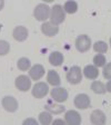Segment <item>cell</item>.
Instances as JSON below:
<instances>
[{
    "mask_svg": "<svg viewBox=\"0 0 111 125\" xmlns=\"http://www.w3.org/2000/svg\"><path fill=\"white\" fill-rule=\"evenodd\" d=\"M49 62L52 66H60L63 62V55L60 52H52L49 56Z\"/></svg>",
    "mask_w": 111,
    "mask_h": 125,
    "instance_id": "obj_17",
    "label": "cell"
},
{
    "mask_svg": "<svg viewBox=\"0 0 111 125\" xmlns=\"http://www.w3.org/2000/svg\"><path fill=\"white\" fill-rule=\"evenodd\" d=\"M82 79V72H81V68L79 66H72L68 70L67 73V81L70 84H73V85H77L79 84Z\"/></svg>",
    "mask_w": 111,
    "mask_h": 125,
    "instance_id": "obj_3",
    "label": "cell"
},
{
    "mask_svg": "<svg viewBox=\"0 0 111 125\" xmlns=\"http://www.w3.org/2000/svg\"><path fill=\"white\" fill-rule=\"evenodd\" d=\"M52 125H67V124H66V122L63 120L58 118V120H56V121H53V122H52Z\"/></svg>",
    "mask_w": 111,
    "mask_h": 125,
    "instance_id": "obj_28",
    "label": "cell"
},
{
    "mask_svg": "<svg viewBox=\"0 0 111 125\" xmlns=\"http://www.w3.org/2000/svg\"><path fill=\"white\" fill-rule=\"evenodd\" d=\"M76 48L78 52H88L91 47V39L90 37H88L87 35H80L76 39Z\"/></svg>",
    "mask_w": 111,
    "mask_h": 125,
    "instance_id": "obj_5",
    "label": "cell"
},
{
    "mask_svg": "<svg viewBox=\"0 0 111 125\" xmlns=\"http://www.w3.org/2000/svg\"><path fill=\"white\" fill-rule=\"evenodd\" d=\"M63 10L67 13H75L76 11L78 10V3L76 1H72V0H69L65 3L63 6Z\"/></svg>",
    "mask_w": 111,
    "mask_h": 125,
    "instance_id": "obj_19",
    "label": "cell"
},
{
    "mask_svg": "<svg viewBox=\"0 0 111 125\" xmlns=\"http://www.w3.org/2000/svg\"><path fill=\"white\" fill-rule=\"evenodd\" d=\"M93 64L96 66L97 68L98 67H104L107 64V59H106V56L102 54H99V55H96L93 57Z\"/></svg>",
    "mask_w": 111,
    "mask_h": 125,
    "instance_id": "obj_21",
    "label": "cell"
},
{
    "mask_svg": "<svg viewBox=\"0 0 111 125\" xmlns=\"http://www.w3.org/2000/svg\"><path fill=\"white\" fill-rule=\"evenodd\" d=\"M17 66H18V68H19L20 70L25 72V70L30 69L31 62H30V60H29L28 58L22 57V58H20V59L18 60V62H17Z\"/></svg>",
    "mask_w": 111,
    "mask_h": 125,
    "instance_id": "obj_24",
    "label": "cell"
},
{
    "mask_svg": "<svg viewBox=\"0 0 111 125\" xmlns=\"http://www.w3.org/2000/svg\"><path fill=\"white\" fill-rule=\"evenodd\" d=\"M39 122L41 125H49L52 123V116L49 112H42L39 114Z\"/></svg>",
    "mask_w": 111,
    "mask_h": 125,
    "instance_id": "obj_20",
    "label": "cell"
},
{
    "mask_svg": "<svg viewBox=\"0 0 111 125\" xmlns=\"http://www.w3.org/2000/svg\"><path fill=\"white\" fill-rule=\"evenodd\" d=\"M44 73H46V72H44L43 66L39 65V64L32 66V67L29 69V76H30V78L31 79H34V81H38V79H40V78L44 75Z\"/></svg>",
    "mask_w": 111,
    "mask_h": 125,
    "instance_id": "obj_14",
    "label": "cell"
},
{
    "mask_svg": "<svg viewBox=\"0 0 111 125\" xmlns=\"http://www.w3.org/2000/svg\"><path fill=\"white\" fill-rule=\"evenodd\" d=\"M22 125H38V122H37L34 118H27V120L23 121Z\"/></svg>",
    "mask_w": 111,
    "mask_h": 125,
    "instance_id": "obj_27",
    "label": "cell"
},
{
    "mask_svg": "<svg viewBox=\"0 0 111 125\" xmlns=\"http://www.w3.org/2000/svg\"><path fill=\"white\" fill-rule=\"evenodd\" d=\"M93 50L98 54H104L108 50V44L104 42H97L93 45Z\"/></svg>",
    "mask_w": 111,
    "mask_h": 125,
    "instance_id": "obj_23",
    "label": "cell"
},
{
    "mask_svg": "<svg viewBox=\"0 0 111 125\" xmlns=\"http://www.w3.org/2000/svg\"><path fill=\"white\" fill-rule=\"evenodd\" d=\"M103 77L107 78V79H110L111 81V62L109 64H106V66L103 67Z\"/></svg>",
    "mask_w": 111,
    "mask_h": 125,
    "instance_id": "obj_26",
    "label": "cell"
},
{
    "mask_svg": "<svg viewBox=\"0 0 111 125\" xmlns=\"http://www.w3.org/2000/svg\"><path fill=\"white\" fill-rule=\"evenodd\" d=\"M12 37L17 42H25L28 38V29L23 26L16 27L12 31Z\"/></svg>",
    "mask_w": 111,
    "mask_h": 125,
    "instance_id": "obj_13",
    "label": "cell"
},
{
    "mask_svg": "<svg viewBox=\"0 0 111 125\" xmlns=\"http://www.w3.org/2000/svg\"><path fill=\"white\" fill-rule=\"evenodd\" d=\"M65 122L67 125H80L81 116L77 111L70 109L65 114Z\"/></svg>",
    "mask_w": 111,
    "mask_h": 125,
    "instance_id": "obj_7",
    "label": "cell"
},
{
    "mask_svg": "<svg viewBox=\"0 0 111 125\" xmlns=\"http://www.w3.org/2000/svg\"><path fill=\"white\" fill-rule=\"evenodd\" d=\"M42 34L47 37H53L59 32V27L51 22H43L41 26Z\"/></svg>",
    "mask_w": 111,
    "mask_h": 125,
    "instance_id": "obj_12",
    "label": "cell"
},
{
    "mask_svg": "<svg viewBox=\"0 0 111 125\" xmlns=\"http://www.w3.org/2000/svg\"><path fill=\"white\" fill-rule=\"evenodd\" d=\"M110 42V48H111V37H110V42Z\"/></svg>",
    "mask_w": 111,
    "mask_h": 125,
    "instance_id": "obj_31",
    "label": "cell"
},
{
    "mask_svg": "<svg viewBox=\"0 0 111 125\" xmlns=\"http://www.w3.org/2000/svg\"><path fill=\"white\" fill-rule=\"evenodd\" d=\"M107 121L106 114L100 109H96L93 111L90 115V122L93 125H104Z\"/></svg>",
    "mask_w": 111,
    "mask_h": 125,
    "instance_id": "obj_9",
    "label": "cell"
},
{
    "mask_svg": "<svg viewBox=\"0 0 111 125\" xmlns=\"http://www.w3.org/2000/svg\"><path fill=\"white\" fill-rule=\"evenodd\" d=\"M2 107L7 111V112L13 113L18 109V102L15 97L11 96H6L2 99Z\"/></svg>",
    "mask_w": 111,
    "mask_h": 125,
    "instance_id": "obj_11",
    "label": "cell"
},
{
    "mask_svg": "<svg viewBox=\"0 0 111 125\" xmlns=\"http://www.w3.org/2000/svg\"><path fill=\"white\" fill-rule=\"evenodd\" d=\"M106 89H107V92L111 93V81H109L108 83H107V85H106Z\"/></svg>",
    "mask_w": 111,
    "mask_h": 125,
    "instance_id": "obj_29",
    "label": "cell"
},
{
    "mask_svg": "<svg viewBox=\"0 0 111 125\" xmlns=\"http://www.w3.org/2000/svg\"><path fill=\"white\" fill-rule=\"evenodd\" d=\"M83 75L88 79H96L99 76V69L94 65H88L83 68Z\"/></svg>",
    "mask_w": 111,
    "mask_h": 125,
    "instance_id": "obj_15",
    "label": "cell"
},
{
    "mask_svg": "<svg viewBox=\"0 0 111 125\" xmlns=\"http://www.w3.org/2000/svg\"><path fill=\"white\" fill-rule=\"evenodd\" d=\"M16 87L19 89V91L21 92H27L30 89L31 87V81L30 78L28 77V76L26 75H20L18 76V77L16 78Z\"/></svg>",
    "mask_w": 111,
    "mask_h": 125,
    "instance_id": "obj_8",
    "label": "cell"
},
{
    "mask_svg": "<svg viewBox=\"0 0 111 125\" xmlns=\"http://www.w3.org/2000/svg\"><path fill=\"white\" fill-rule=\"evenodd\" d=\"M10 52V45L6 40H0V56H5Z\"/></svg>",
    "mask_w": 111,
    "mask_h": 125,
    "instance_id": "obj_25",
    "label": "cell"
},
{
    "mask_svg": "<svg viewBox=\"0 0 111 125\" xmlns=\"http://www.w3.org/2000/svg\"><path fill=\"white\" fill-rule=\"evenodd\" d=\"M66 19V12L61 5H54L50 11V22L58 26L62 23Z\"/></svg>",
    "mask_w": 111,
    "mask_h": 125,
    "instance_id": "obj_1",
    "label": "cell"
},
{
    "mask_svg": "<svg viewBox=\"0 0 111 125\" xmlns=\"http://www.w3.org/2000/svg\"><path fill=\"white\" fill-rule=\"evenodd\" d=\"M50 95L52 99L58 103H63L68 99V92L62 87H53L50 91Z\"/></svg>",
    "mask_w": 111,
    "mask_h": 125,
    "instance_id": "obj_6",
    "label": "cell"
},
{
    "mask_svg": "<svg viewBox=\"0 0 111 125\" xmlns=\"http://www.w3.org/2000/svg\"><path fill=\"white\" fill-rule=\"evenodd\" d=\"M3 6H5V1H3V0H0V10L3 8Z\"/></svg>",
    "mask_w": 111,
    "mask_h": 125,
    "instance_id": "obj_30",
    "label": "cell"
},
{
    "mask_svg": "<svg viewBox=\"0 0 111 125\" xmlns=\"http://www.w3.org/2000/svg\"><path fill=\"white\" fill-rule=\"evenodd\" d=\"M31 93H32L34 97H36V98H38V99L43 98L44 96H47V94L49 93V86H48L47 83H44V82H39V83H37L32 87Z\"/></svg>",
    "mask_w": 111,
    "mask_h": 125,
    "instance_id": "obj_4",
    "label": "cell"
},
{
    "mask_svg": "<svg viewBox=\"0 0 111 125\" xmlns=\"http://www.w3.org/2000/svg\"><path fill=\"white\" fill-rule=\"evenodd\" d=\"M44 108L47 109V112H49L50 114H60V113L65 112V106L62 105H57L53 104V103H48V104L44 106Z\"/></svg>",
    "mask_w": 111,
    "mask_h": 125,
    "instance_id": "obj_18",
    "label": "cell"
},
{
    "mask_svg": "<svg viewBox=\"0 0 111 125\" xmlns=\"http://www.w3.org/2000/svg\"><path fill=\"white\" fill-rule=\"evenodd\" d=\"M47 82L50 84V85L57 87V86L60 85L61 83V79H60V76L59 74L56 72V70H49L48 74H47Z\"/></svg>",
    "mask_w": 111,
    "mask_h": 125,
    "instance_id": "obj_16",
    "label": "cell"
},
{
    "mask_svg": "<svg viewBox=\"0 0 111 125\" xmlns=\"http://www.w3.org/2000/svg\"><path fill=\"white\" fill-rule=\"evenodd\" d=\"M91 89L96 94H104L107 92L106 86L101 83V82H93L91 84Z\"/></svg>",
    "mask_w": 111,
    "mask_h": 125,
    "instance_id": "obj_22",
    "label": "cell"
},
{
    "mask_svg": "<svg viewBox=\"0 0 111 125\" xmlns=\"http://www.w3.org/2000/svg\"><path fill=\"white\" fill-rule=\"evenodd\" d=\"M75 106L79 109H85L90 106V97L87 94H79L75 97Z\"/></svg>",
    "mask_w": 111,
    "mask_h": 125,
    "instance_id": "obj_10",
    "label": "cell"
},
{
    "mask_svg": "<svg viewBox=\"0 0 111 125\" xmlns=\"http://www.w3.org/2000/svg\"><path fill=\"white\" fill-rule=\"evenodd\" d=\"M50 11H51V9L48 7V5H46V3H39L34 10V18L38 21H44L48 18H50Z\"/></svg>",
    "mask_w": 111,
    "mask_h": 125,
    "instance_id": "obj_2",
    "label": "cell"
}]
</instances>
